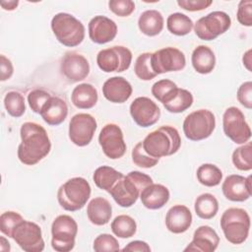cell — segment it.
<instances>
[{
  "mask_svg": "<svg viewBox=\"0 0 252 252\" xmlns=\"http://www.w3.org/2000/svg\"><path fill=\"white\" fill-rule=\"evenodd\" d=\"M21 144L18 158L26 165H34L44 158L51 150V142L46 130L35 122H25L20 129Z\"/></svg>",
  "mask_w": 252,
  "mask_h": 252,
  "instance_id": "cell-1",
  "label": "cell"
},
{
  "mask_svg": "<svg viewBox=\"0 0 252 252\" xmlns=\"http://www.w3.org/2000/svg\"><path fill=\"white\" fill-rule=\"evenodd\" d=\"M145 152L153 158L171 156L179 150L181 138L176 128L164 125L149 133L142 141Z\"/></svg>",
  "mask_w": 252,
  "mask_h": 252,
  "instance_id": "cell-2",
  "label": "cell"
},
{
  "mask_svg": "<svg viewBox=\"0 0 252 252\" xmlns=\"http://www.w3.org/2000/svg\"><path fill=\"white\" fill-rule=\"evenodd\" d=\"M152 183L150 175L138 170L130 171L114 185L109 194L120 207L129 208L137 202L142 190Z\"/></svg>",
  "mask_w": 252,
  "mask_h": 252,
  "instance_id": "cell-3",
  "label": "cell"
},
{
  "mask_svg": "<svg viewBox=\"0 0 252 252\" xmlns=\"http://www.w3.org/2000/svg\"><path fill=\"white\" fill-rule=\"evenodd\" d=\"M91 192V185L84 177H73L59 187L57 200L64 210L75 212L87 204Z\"/></svg>",
  "mask_w": 252,
  "mask_h": 252,
  "instance_id": "cell-4",
  "label": "cell"
},
{
  "mask_svg": "<svg viewBox=\"0 0 252 252\" xmlns=\"http://www.w3.org/2000/svg\"><path fill=\"white\" fill-rule=\"evenodd\" d=\"M51 30L56 39L67 47H75L85 38V27L81 21L68 13H58L51 20Z\"/></svg>",
  "mask_w": 252,
  "mask_h": 252,
  "instance_id": "cell-5",
  "label": "cell"
},
{
  "mask_svg": "<svg viewBox=\"0 0 252 252\" xmlns=\"http://www.w3.org/2000/svg\"><path fill=\"white\" fill-rule=\"evenodd\" d=\"M220 224L228 242L241 244L249 235L250 217L244 209L229 208L222 213Z\"/></svg>",
  "mask_w": 252,
  "mask_h": 252,
  "instance_id": "cell-6",
  "label": "cell"
},
{
  "mask_svg": "<svg viewBox=\"0 0 252 252\" xmlns=\"http://www.w3.org/2000/svg\"><path fill=\"white\" fill-rule=\"evenodd\" d=\"M216 128V117L209 109H198L189 113L183 121V132L191 141L209 138Z\"/></svg>",
  "mask_w": 252,
  "mask_h": 252,
  "instance_id": "cell-7",
  "label": "cell"
},
{
  "mask_svg": "<svg viewBox=\"0 0 252 252\" xmlns=\"http://www.w3.org/2000/svg\"><path fill=\"white\" fill-rule=\"evenodd\" d=\"M78 233L76 220L68 215L56 217L51 224V246L58 252H69L75 247Z\"/></svg>",
  "mask_w": 252,
  "mask_h": 252,
  "instance_id": "cell-8",
  "label": "cell"
},
{
  "mask_svg": "<svg viewBox=\"0 0 252 252\" xmlns=\"http://www.w3.org/2000/svg\"><path fill=\"white\" fill-rule=\"evenodd\" d=\"M231 26L230 17L222 11H214L200 18L194 25L196 35L203 40H213L224 33Z\"/></svg>",
  "mask_w": 252,
  "mask_h": 252,
  "instance_id": "cell-9",
  "label": "cell"
},
{
  "mask_svg": "<svg viewBox=\"0 0 252 252\" xmlns=\"http://www.w3.org/2000/svg\"><path fill=\"white\" fill-rule=\"evenodd\" d=\"M222 128L226 137L235 144H245L251 138V129L243 112L236 106L225 109L222 115Z\"/></svg>",
  "mask_w": 252,
  "mask_h": 252,
  "instance_id": "cell-10",
  "label": "cell"
},
{
  "mask_svg": "<svg viewBox=\"0 0 252 252\" xmlns=\"http://www.w3.org/2000/svg\"><path fill=\"white\" fill-rule=\"evenodd\" d=\"M132 62V52L125 46L115 45L100 50L96 56L98 68L105 72H124Z\"/></svg>",
  "mask_w": 252,
  "mask_h": 252,
  "instance_id": "cell-11",
  "label": "cell"
},
{
  "mask_svg": "<svg viewBox=\"0 0 252 252\" xmlns=\"http://www.w3.org/2000/svg\"><path fill=\"white\" fill-rule=\"evenodd\" d=\"M15 242L26 252H41L44 249L41 228L33 221L23 220L13 233Z\"/></svg>",
  "mask_w": 252,
  "mask_h": 252,
  "instance_id": "cell-12",
  "label": "cell"
},
{
  "mask_svg": "<svg viewBox=\"0 0 252 252\" xmlns=\"http://www.w3.org/2000/svg\"><path fill=\"white\" fill-rule=\"evenodd\" d=\"M98 143L103 154L111 159L122 158L127 148L121 128L114 123H108L102 127L98 135Z\"/></svg>",
  "mask_w": 252,
  "mask_h": 252,
  "instance_id": "cell-13",
  "label": "cell"
},
{
  "mask_svg": "<svg viewBox=\"0 0 252 252\" xmlns=\"http://www.w3.org/2000/svg\"><path fill=\"white\" fill-rule=\"evenodd\" d=\"M185 65V55L178 48L168 46L152 53V67L157 75L180 71Z\"/></svg>",
  "mask_w": 252,
  "mask_h": 252,
  "instance_id": "cell-14",
  "label": "cell"
},
{
  "mask_svg": "<svg viewBox=\"0 0 252 252\" xmlns=\"http://www.w3.org/2000/svg\"><path fill=\"white\" fill-rule=\"evenodd\" d=\"M95 118L89 113L75 114L69 123V139L78 147H85L91 143L96 130Z\"/></svg>",
  "mask_w": 252,
  "mask_h": 252,
  "instance_id": "cell-15",
  "label": "cell"
},
{
  "mask_svg": "<svg viewBox=\"0 0 252 252\" xmlns=\"http://www.w3.org/2000/svg\"><path fill=\"white\" fill-rule=\"evenodd\" d=\"M129 110L135 123L144 128L156 124L160 117L159 107L147 96L135 98L131 102Z\"/></svg>",
  "mask_w": 252,
  "mask_h": 252,
  "instance_id": "cell-16",
  "label": "cell"
},
{
  "mask_svg": "<svg viewBox=\"0 0 252 252\" xmlns=\"http://www.w3.org/2000/svg\"><path fill=\"white\" fill-rule=\"evenodd\" d=\"M60 70L70 83H77L89 76L90 64L84 55L70 51L62 57Z\"/></svg>",
  "mask_w": 252,
  "mask_h": 252,
  "instance_id": "cell-17",
  "label": "cell"
},
{
  "mask_svg": "<svg viewBox=\"0 0 252 252\" xmlns=\"http://www.w3.org/2000/svg\"><path fill=\"white\" fill-rule=\"evenodd\" d=\"M224 197L232 202H244L251 197V176L239 174L228 175L221 185Z\"/></svg>",
  "mask_w": 252,
  "mask_h": 252,
  "instance_id": "cell-18",
  "label": "cell"
},
{
  "mask_svg": "<svg viewBox=\"0 0 252 252\" xmlns=\"http://www.w3.org/2000/svg\"><path fill=\"white\" fill-rule=\"evenodd\" d=\"M89 36L93 42L104 44L114 39L117 34V25L111 19L97 15L89 23Z\"/></svg>",
  "mask_w": 252,
  "mask_h": 252,
  "instance_id": "cell-19",
  "label": "cell"
},
{
  "mask_svg": "<svg viewBox=\"0 0 252 252\" xmlns=\"http://www.w3.org/2000/svg\"><path fill=\"white\" fill-rule=\"evenodd\" d=\"M133 92L131 84L123 77L114 76L107 79L102 86V94L110 102L123 103Z\"/></svg>",
  "mask_w": 252,
  "mask_h": 252,
  "instance_id": "cell-20",
  "label": "cell"
},
{
  "mask_svg": "<svg viewBox=\"0 0 252 252\" xmlns=\"http://www.w3.org/2000/svg\"><path fill=\"white\" fill-rule=\"evenodd\" d=\"M220 243V237L215 229L209 225L199 226L193 234L192 241L184 249V251L213 252Z\"/></svg>",
  "mask_w": 252,
  "mask_h": 252,
  "instance_id": "cell-21",
  "label": "cell"
},
{
  "mask_svg": "<svg viewBox=\"0 0 252 252\" xmlns=\"http://www.w3.org/2000/svg\"><path fill=\"white\" fill-rule=\"evenodd\" d=\"M192 224V214L188 207L184 205H174L166 213V228L175 234L183 233Z\"/></svg>",
  "mask_w": 252,
  "mask_h": 252,
  "instance_id": "cell-22",
  "label": "cell"
},
{
  "mask_svg": "<svg viewBox=\"0 0 252 252\" xmlns=\"http://www.w3.org/2000/svg\"><path fill=\"white\" fill-rule=\"evenodd\" d=\"M169 197V190L166 186L154 182L146 186L140 194L142 204L150 210L162 208L168 202Z\"/></svg>",
  "mask_w": 252,
  "mask_h": 252,
  "instance_id": "cell-23",
  "label": "cell"
},
{
  "mask_svg": "<svg viewBox=\"0 0 252 252\" xmlns=\"http://www.w3.org/2000/svg\"><path fill=\"white\" fill-rule=\"evenodd\" d=\"M39 114L44 122H46L48 125L57 126L66 119L68 114V106L64 99L51 95Z\"/></svg>",
  "mask_w": 252,
  "mask_h": 252,
  "instance_id": "cell-24",
  "label": "cell"
},
{
  "mask_svg": "<svg viewBox=\"0 0 252 252\" xmlns=\"http://www.w3.org/2000/svg\"><path fill=\"white\" fill-rule=\"evenodd\" d=\"M87 216L93 224L104 225L108 223L111 219L112 207L106 199L95 197L88 204Z\"/></svg>",
  "mask_w": 252,
  "mask_h": 252,
  "instance_id": "cell-25",
  "label": "cell"
},
{
  "mask_svg": "<svg viewBox=\"0 0 252 252\" xmlns=\"http://www.w3.org/2000/svg\"><path fill=\"white\" fill-rule=\"evenodd\" d=\"M96 89L88 83H83L74 88L71 94L72 103L80 109H90L97 102Z\"/></svg>",
  "mask_w": 252,
  "mask_h": 252,
  "instance_id": "cell-26",
  "label": "cell"
},
{
  "mask_svg": "<svg viewBox=\"0 0 252 252\" xmlns=\"http://www.w3.org/2000/svg\"><path fill=\"white\" fill-rule=\"evenodd\" d=\"M192 66L199 74H210L216 66L214 51L207 45H198L192 52Z\"/></svg>",
  "mask_w": 252,
  "mask_h": 252,
  "instance_id": "cell-27",
  "label": "cell"
},
{
  "mask_svg": "<svg viewBox=\"0 0 252 252\" xmlns=\"http://www.w3.org/2000/svg\"><path fill=\"white\" fill-rule=\"evenodd\" d=\"M163 17L158 10H147L138 19L140 32L148 36L158 35L163 29Z\"/></svg>",
  "mask_w": 252,
  "mask_h": 252,
  "instance_id": "cell-28",
  "label": "cell"
},
{
  "mask_svg": "<svg viewBox=\"0 0 252 252\" xmlns=\"http://www.w3.org/2000/svg\"><path fill=\"white\" fill-rule=\"evenodd\" d=\"M123 173L114 169L111 166L102 165L97 167L93 175V179L94 184L102 190L106 192H110V190L114 187V185L123 177Z\"/></svg>",
  "mask_w": 252,
  "mask_h": 252,
  "instance_id": "cell-29",
  "label": "cell"
},
{
  "mask_svg": "<svg viewBox=\"0 0 252 252\" xmlns=\"http://www.w3.org/2000/svg\"><path fill=\"white\" fill-rule=\"evenodd\" d=\"M162 104L168 112L180 113L193 104V95L189 91L177 88Z\"/></svg>",
  "mask_w": 252,
  "mask_h": 252,
  "instance_id": "cell-30",
  "label": "cell"
},
{
  "mask_svg": "<svg viewBox=\"0 0 252 252\" xmlns=\"http://www.w3.org/2000/svg\"><path fill=\"white\" fill-rule=\"evenodd\" d=\"M194 209L199 218L203 220H211L219 211V202L213 194L204 193L196 198Z\"/></svg>",
  "mask_w": 252,
  "mask_h": 252,
  "instance_id": "cell-31",
  "label": "cell"
},
{
  "mask_svg": "<svg viewBox=\"0 0 252 252\" xmlns=\"http://www.w3.org/2000/svg\"><path fill=\"white\" fill-rule=\"evenodd\" d=\"M166 27H167V30L172 34L183 36L188 34L192 31L194 27V23L185 14L173 13L167 17Z\"/></svg>",
  "mask_w": 252,
  "mask_h": 252,
  "instance_id": "cell-32",
  "label": "cell"
},
{
  "mask_svg": "<svg viewBox=\"0 0 252 252\" xmlns=\"http://www.w3.org/2000/svg\"><path fill=\"white\" fill-rule=\"evenodd\" d=\"M198 181L207 187H215L219 185L222 179L221 170L213 163L201 164L196 172Z\"/></svg>",
  "mask_w": 252,
  "mask_h": 252,
  "instance_id": "cell-33",
  "label": "cell"
},
{
  "mask_svg": "<svg viewBox=\"0 0 252 252\" xmlns=\"http://www.w3.org/2000/svg\"><path fill=\"white\" fill-rule=\"evenodd\" d=\"M112 232L120 238H130L137 231L135 220L128 215L117 216L110 224Z\"/></svg>",
  "mask_w": 252,
  "mask_h": 252,
  "instance_id": "cell-34",
  "label": "cell"
},
{
  "mask_svg": "<svg viewBox=\"0 0 252 252\" xmlns=\"http://www.w3.org/2000/svg\"><path fill=\"white\" fill-rule=\"evenodd\" d=\"M232 163L234 166L242 171L252 169V145L250 142L236 148L232 153Z\"/></svg>",
  "mask_w": 252,
  "mask_h": 252,
  "instance_id": "cell-35",
  "label": "cell"
},
{
  "mask_svg": "<svg viewBox=\"0 0 252 252\" xmlns=\"http://www.w3.org/2000/svg\"><path fill=\"white\" fill-rule=\"evenodd\" d=\"M4 106L11 116L16 118L21 117L26 111L25 97L19 92H9L4 97Z\"/></svg>",
  "mask_w": 252,
  "mask_h": 252,
  "instance_id": "cell-36",
  "label": "cell"
},
{
  "mask_svg": "<svg viewBox=\"0 0 252 252\" xmlns=\"http://www.w3.org/2000/svg\"><path fill=\"white\" fill-rule=\"evenodd\" d=\"M134 72L136 76L143 81H151L158 76L152 67L151 52H144L137 57L134 65Z\"/></svg>",
  "mask_w": 252,
  "mask_h": 252,
  "instance_id": "cell-37",
  "label": "cell"
},
{
  "mask_svg": "<svg viewBox=\"0 0 252 252\" xmlns=\"http://www.w3.org/2000/svg\"><path fill=\"white\" fill-rule=\"evenodd\" d=\"M23 220H24L23 217L16 212H13V211L4 212L0 216V230L6 236L13 238V233L15 228Z\"/></svg>",
  "mask_w": 252,
  "mask_h": 252,
  "instance_id": "cell-38",
  "label": "cell"
},
{
  "mask_svg": "<svg viewBox=\"0 0 252 252\" xmlns=\"http://www.w3.org/2000/svg\"><path fill=\"white\" fill-rule=\"evenodd\" d=\"M177 85L168 79H161L152 86V94L161 103H163L171 94L177 89Z\"/></svg>",
  "mask_w": 252,
  "mask_h": 252,
  "instance_id": "cell-39",
  "label": "cell"
},
{
  "mask_svg": "<svg viewBox=\"0 0 252 252\" xmlns=\"http://www.w3.org/2000/svg\"><path fill=\"white\" fill-rule=\"evenodd\" d=\"M132 161L139 167L151 168L158 164L159 158H156L148 155L142 145V142H139L135 145L132 150Z\"/></svg>",
  "mask_w": 252,
  "mask_h": 252,
  "instance_id": "cell-40",
  "label": "cell"
},
{
  "mask_svg": "<svg viewBox=\"0 0 252 252\" xmlns=\"http://www.w3.org/2000/svg\"><path fill=\"white\" fill-rule=\"evenodd\" d=\"M93 249L96 252L118 251L119 243L113 235L108 233H101L94 238Z\"/></svg>",
  "mask_w": 252,
  "mask_h": 252,
  "instance_id": "cell-41",
  "label": "cell"
},
{
  "mask_svg": "<svg viewBox=\"0 0 252 252\" xmlns=\"http://www.w3.org/2000/svg\"><path fill=\"white\" fill-rule=\"evenodd\" d=\"M51 97V94L44 90H33L28 94V102L30 107L34 113H40L41 109L47 102V100Z\"/></svg>",
  "mask_w": 252,
  "mask_h": 252,
  "instance_id": "cell-42",
  "label": "cell"
},
{
  "mask_svg": "<svg viewBox=\"0 0 252 252\" xmlns=\"http://www.w3.org/2000/svg\"><path fill=\"white\" fill-rule=\"evenodd\" d=\"M108 7L113 14L119 17H128L135 10V3L132 0H110Z\"/></svg>",
  "mask_w": 252,
  "mask_h": 252,
  "instance_id": "cell-43",
  "label": "cell"
},
{
  "mask_svg": "<svg viewBox=\"0 0 252 252\" xmlns=\"http://www.w3.org/2000/svg\"><path fill=\"white\" fill-rule=\"evenodd\" d=\"M237 21L246 27L252 26V1L242 0L238 4L237 9Z\"/></svg>",
  "mask_w": 252,
  "mask_h": 252,
  "instance_id": "cell-44",
  "label": "cell"
},
{
  "mask_svg": "<svg viewBox=\"0 0 252 252\" xmlns=\"http://www.w3.org/2000/svg\"><path fill=\"white\" fill-rule=\"evenodd\" d=\"M237 100L244 107L251 109L252 108V83L250 81L242 83L236 93Z\"/></svg>",
  "mask_w": 252,
  "mask_h": 252,
  "instance_id": "cell-45",
  "label": "cell"
},
{
  "mask_svg": "<svg viewBox=\"0 0 252 252\" xmlns=\"http://www.w3.org/2000/svg\"><path fill=\"white\" fill-rule=\"evenodd\" d=\"M213 4L212 0H178L177 5L190 12L202 11Z\"/></svg>",
  "mask_w": 252,
  "mask_h": 252,
  "instance_id": "cell-46",
  "label": "cell"
},
{
  "mask_svg": "<svg viewBox=\"0 0 252 252\" xmlns=\"http://www.w3.org/2000/svg\"><path fill=\"white\" fill-rule=\"evenodd\" d=\"M0 65H1V81L4 82L6 80H9L13 73H14V67L10 59H8L5 55L0 56Z\"/></svg>",
  "mask_w": 252,
  "mask_h": 252,
  "instance_id": "cell-47",
  "label": "cell"
},
{
  "mask_svg": "<svg viewBox=\"0 0 252 252\" xmlns=\"http://www.w3.org/2000/svg\"><path fill=\"white\" fill-rule=\"evenodd\" d=\"M122 251H131V252H150L151 251V247L149 246V244L145 241L142 240H134L129 242L123 249Z\"/></svg>",
  "mask_w": 252,
  "mask_h": 252,
  "instance_id": "cell-48",
  "label": "cell"
},
{
  "mask_svg": "<svg viewBox=\"0 0 252 252\" xmlns=\"http://www.w3.org/2000/svg\"><path fill=\"white\" fill-rule=\"evenodd\" d=\"M1 7L4 10H8V11H13L15 10L18 5H19V1L18 0H10V1H1Z\"/></svg>",
  "mask_w": 252,
  "mask_h": 252,
  "instance_id": "cell-49",
  "label": "cell"
},
{
  "mask_svg": "<svg viewBox=\"0 0 252 252\" xmlns=\"http://www.w3.org/2000/svg\"><path fill=\"white\" fill-rule=\"evenodd\" d=\"M243 65L246 67V69L248 71H251V49L247 50L244 54H243Z\"/></svg>",
  "mask_w": 252,
  "mask_h": 252,
  "instance_id": "cell-50",
  "label": "cell"
},
{
  "mask_svg": "<svg viewBox=\"0 0 252 252\" xmlns=\"http://www.w3.org/2000/svg\"><path fill=\"white\" fill-rule=\"evenodd\" d=\"M0 250L1 251H6V252H9L11 247H10V243L8 242V240L4 237V236H1L0 237Z\"/></svg>",
  "mask_w": 252,
  "mask_h": 252,
  "instance_id": "cell-51",
  "label": "cell"
}]
</instances>
